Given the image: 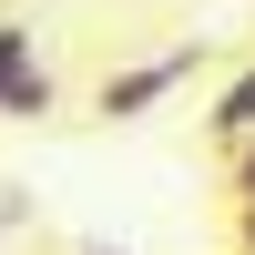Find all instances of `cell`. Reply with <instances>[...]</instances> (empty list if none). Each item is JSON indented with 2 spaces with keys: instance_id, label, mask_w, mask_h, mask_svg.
I'll use <instances>...</instances> for the list:
<instances>
[{
  "instance_id": "1",
  "label": "cell",
  "mask_w": 255,
  "mask_h": 255,
  "mask_svg": "<svg viewBox=\"0 0 255 255\" xmlns=\"http://www.w3.org/2000/svg\"><path fill=\"white\" fill-rule=\"evenodd\" d=\"M184 82H194V41H174V51H153V61H123V72H102L92 113H102V123H143L163 92H184Z\"/></svg>"
},
{
  "instance_id": "2",
  "label": "cell",
  "mask_w": 255,
  "mask_h": 255,
  "mask_svg": "<svg viewBox=\"0 0 255 255\" xmlns=\"http://www.w3.org/2000/svg\"><path fill=\"white\" fill-rule=\"evenodd\" d=\"M0 113H10V123L61 113V82H51V61H41L31 20H0Z\"/></svg>"
},
{
  "instance_id": "3",
  "label": "cell",
  "mask_w": 255,
  "mask_h": 255,
  "mask_svg": "<svg viewBox=\"0 0 255 255\" xmlns=\"http://www.w3.org/2000/svg\"><path fill=\"white\" fill-rule=\"evenodd\" d=\"M204 123H215V143H225V153H245V143H255V72H235V82H225Z\"/></svg>"
},
{
  "instance_id": "4",
  "label": "cell",
  "mask_w": 255,
  "mask_h": 255,
  "mask_svg": "<svg viewBox=\"0 0 255 255\" xmlns=\"http://www.w3.org/2000/svg\"><path fill=\"white\" fill-rule=\"evenodd\" d=\"M225 174H235V215H245V204H255V143H245L235 163H225Z\"/></svg>"
},
{
  "instance_id": "5",
  "label": "cell",
  "mask_w": 255,
  "mask_h": 255,
  "mask_svg": "<svg viewBox=\"0 0 255 255\" xmlns=\"http://www.w3.org/2000/svg\"><path fill=\"white\" fill-rule=\"evenodd\" d=\"M82 255H123V245H82Z\"/></svg>"
}]
</instances>
